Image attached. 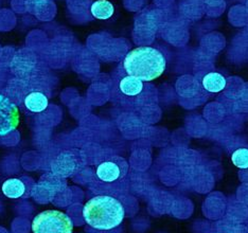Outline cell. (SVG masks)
<instances>
[{
  "mask_svg": "<svg viewBox=\"0 0 248 233\" xmlns=\"http://www.w3.org/2000/svg\"><path fill=\"white\" fill-rule=\"evenodd\" d=\"M19 111L10 99L0 95V136H5L18 126Z\"/></svg>",
  "mask_w": 248,
  "mask_h": 233,
  "instance_id": "obj_6",
  "label": "cell"
},
{
  "mask_svg": "<svg viewBox=\"0 0 248 233\" xmlns=\"http://www.w3.org/2000/svg\"><path fill=\"white\" fill-rule=\"evenodd\" d=\"M128 163L121 157H111L98 164L95 169V179L105 185H120L126 178Z\"/></svg>",
  "mask_w": 248,
  "mask_h": 233,
  "instance_id": "obj_5",
  "label": "cell"
},
{
  "mask_svg": "<svg viewBox=\"0 0 248 233\" xmlns=\"http://www.w3.org/2000/svg\"><path fill=\"white\" fill-rule=\"evenodd\" d=\"M125 217L123 204L117 198L107 195L94 196L83 208V217L97 232H109L120 227Z\"/></svg>",
  "mask_w": 248,
  "mask_h": 233,
  "instance_id": "obj_1",
  "label": "cell"
},
{
  "mask_svg": "<svg viewBox=\"0 0 248 233\" xmlns=\"http://www.w3.org/2000/svg\"><path fill=\"white\" fill-rule=\"evenodd\" d=\"M231 161L234 164V167L241 170L248 169V149L247 147H241L233 152L231 155Z\"/></svg>",
  "mask_w": 248,
  "mask_h": 233,
  "instance_id": "obj_11",
  "label": "cell"
},
{
  "mask_svg": "<svg viewBox=\"0 0 248 233\" xmlns=\"http://www.w3.org/2000/svg\"><path fill=\"white\" fill-rule=\"evenodd\" d=\"M90 11L94 18L105 20L114 15L115 7L108 0H97L92 4Z\"/></svg>",
  "mask_w": 248,
  "mask_h": 233,
  "instance_id": "obj_8",
  "label": "cell"
},
{
  "mask_svg": "<svg viewBox=\"0 0 248 233\" xmlns=\"http://www.w3.org/2000/svg\"><path fill=\"white\" fill-rule=\"evenodd\" d=\"M72 230L71 218L59 210H46L32 221L33 233H72Z\"/></svg>",
  "mask_w": 248,
  "mask_h": 233,
  "instance_id": "obj_4",
  "label": "cell"
},
{
  "mask_svg": "<svg viewBox=\"0 0 248 233\" xmlns=\"http://www.w3.org/2000/svg\"><path fill=\"white\" fill-rule=\"evenodd\" d=\"M216 233H234V232H230V230H222V231H217Z\"/></svg>",
  "mask_w": 248,
  "mask_h": 233,
  "instance_id": "obj_12",
  "label": "cell"
},
{
  "mask_svg": "<svg viewBox=\"0 0 248 233\" xmlns=\"http://www.w3.org/2000/svg\"><path fill=\"white\" fill-rule=\"evenodd\" d=\"M82 233H88V232H82Z\"/></svg>",
  "mask_w": 248,
  "mask_h": 233,
  "instance_id": "obj_13",
  "label": "cell"
},
{
  "mask_svg": "<svg viewBox=\"0 0 248 233\" xmlns=\"http://www.w3.org/2000/svg\"><path fill=\"white\" fill-rule=\"evenodd\" d=\"M166 67V55L154 47L135 48L123 60V70L126 75L143 82H151L159 78L165 72Z\"/></svg>",
  "mask_w": 248,
  "mask_h": 233,
  "instance_id": "obj_2",
  "label": "cell"
},
{
  "mask_svg": "<svg viewBox=\"0 0 248 233\" xmlns=\"http://www.w3.org/2000/svg\"><path fill=\"white\" fill-rule=\"evenodd\" d=\"M25 105L32 112H42L48 107V98L42 93H32L27 95Z\"/></svg>",
  "mask_w": 248,
  "mask_h": 233,
  "instance_id": "obj_9",
  "label": "cell"
},
{
  "mask_svg": "<svg viewBox=\"0 0 248 233\" xmlns=\"http://www.w3.org/2000/svg\"><path fill=\"white\" fill-rule=\"evenodd\" d=\"M202 85L206 92L211 93H221L227 85L226 78L218 72H210L202 78Z\"/></svg>",
  "mask_w": 248,
  "mask_h": 233,
  "instance_id": "obj_7",
  "label": "cell"
},
{
  "mask_svg": "<svg viewBox=\"0 0 248 233\" xmlns=\"http://www.w3.org/2000/svg\"><path fill=\"white\" fill-rule=\"evenodd\" d=\"M117 101L125 109L139 111L157 102V90L154 85L145 83L124 71L116 81Z\"/></svg>",
  "mask_w": 248,
  "mask_h": 233,
  "instance_id": "obj_3",
  "label": "cell"
},
{
  "mask_svg": "<svg viewBox=\"0 0 248 233\" xmlns=\"http://www.w3.org/2000/svg\"><path fill=\"white\" fill-rule=\"evenodd\" d=\"M25 191V184L17 178H10L8 180H5L2 185L3 194L9 198H13V200L21 197L24 195Z\"/></svg>",
  "mask_w": 248,
  "mask_h": 233,
  "instance_id": "obj_10",
  "label": "cell"
}]
</instances>
